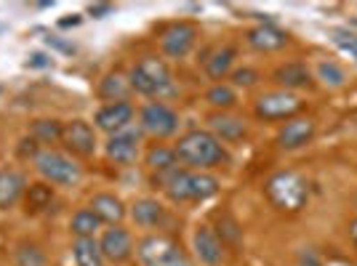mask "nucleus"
<instances>
[{"label":"nucleus","mask_w":357,"mask_h":266,"mask_svg":"<svg viewBox=\"0 0 357 266\" xmlns=\"http://www.w3.org/2000/svg\"><path fill=\"white\" fill-rule=\"evenodd\" d=\"M272 80H275L283 91L310 88V86H312V72L307 70V64L288 61V64H280V67L272 72Z\"/></svg>","instance_id":"6ab92c4d"},{"label":"nucleus","mask_w":357,"mask_h":266,"mask_svg":"<svg viewBox=\"0 0 357 266\" xmlns=\"http://www.w3.org/2000/svg\"><path fill=\"white\" fill-rule=\"evenodd\" d=\"M195 258L206 266H219L224 261V242L211 226H197L192 232Z\"/></svg>","instance_id":"ddd939ff"},{"label":"nucleus","mask_w":357,"mask_h":266,"mask_svg":"<svg viewBox=\"0 0 357 266\" xmlns=\"http://www.w3.org/2000/svg\"><path fill=\"white\" fill-rule=\"evenodd\" d=\"M331 40H333V45H336L339 51H344L349 59L357 61V32H349V30H344V27H339V30H331Z\"/></svg>","instance_id":"7c9ffc66"},{"label":"nucleus","mask_w":357,"mask_h":266,"mask_svg":"<svg viewBox=\"0 0 357 266\" xmlns=\"http://www.w3.org/2000/svg\"><path fill=\"white\" fill-rule=\"evenodd\" d=\"M206 102H208L213 109H222V112H227V109H232V107L238 104V93H235V88H232V86L216 83V86H211V88L206 91Z\"/></svg>","instance_id":"cd10ccee"},{"label":"nucleus","mask_w":357,"mask_h":266,"mask_svg":"<svg viewBox=\"0 0 357 266\" xmlns=\"http://www.w3.org/2000/svg\"><path fill=\"white\" fill-rule=\"evenodd\" d=\"M48 45H56V48H59V51H64V54H73V51H75V45L61 43V40H56V38H48Z\"/></svg>","instance_id":"e433bc0d"},{"label":"nucleus","mask_w":357,"mask_h":266,"mask_svg":"<svg viewBox=\"0 0 357 266\" xmlns=\"http://www.w3.org/2000/svg\"><path fill=\"white\" fill-rule=\"evenodd\" d=\"M32 67H48V64H51V61L45 59L43 54H35V56H32V61H30Z\"/></svg>","instance_id":"4c0bfd02"},{"label":"nucleus","mask_w":357,"mask_h":266,"mask_svg":"<svg viewBox=\"0 0 357 266\" xmlns=\"http://www.w3.org/2000/svg\"><path fill=\"white\" fill-rule=\"evenodd\" d=\"M317 77L326 83V86H342L344 83V70L333 61H320L317 67Z\"/></svg>","instance_id":"2f4dec72"},{"label":"nucleus","mask_w":357,"mask_h":266,"mask_svg":"<svg viewBox=\"0 0 357 266\" xmlns=\"http://www.w3.org/2000/svg\"><path fill=\"white\" fill-rule=\"evenodd\" d=\"M64 125L59 120H35L32 123V139L40 144H59Z\"/></svg>","instance_id":"bb28decb"},{"label":"nucleus","mask_w":357,"mask_h":266,"mask_svg":"<svg viewBox=\"0 0 357 266\" xmlns=\"http://www.w3.org/2000/svg\"><path fill=\"white\" fill-rule=\"evenodd\" d=\"M259 83V72L251 70V67H243V70H235L232 72V86L235 88H251Z\"/></svg>","instance_id":"473e14b6"},{"label":"nucleus","mask_w":357,"mask_h":266,"mask_svg":"<svg viewBox=\"0 0 357 266\" xmlns=\"http://www.w3.org/2000/svg\"><path fill=\"white\" fill-rule=\"evenodd\" d=\"M296 266H326V264H323V256L314 251V248H301L296 258Z\"/></svg>","instance_id":"f704fd0d"},{"label":"nucleus","mask_w":357,"mask_h":266,"mask_svg":"<svg viewBox=\"0 0 357 266\" xmlns=\"http://www.w3.org/2000/svg\"><path fill=\"white\" fill-rule=\"evenodd\" d=\"M317 133V123L312 118H291L278 133V147L280 149H301L307 147Z\"/></svg>","instance_id":"4468645a"},{"label":"nucleus","mask_w":357,"mask_h":266,"mask_svg":"<svg viewBox=\"0 0 357 266\" xmlns=\"http://www.w3.org/2000/svg\"><path fill=\"white\" fill-rule=\"evenodd\" d=\"M61 144L70 149L73 155L91 157L96 152V131H93V125L86 123V120H70V123H64Z\"/></svg>","instance_id":"9b49d317"},{"label":"nucleus","mask_w":357,"mask_h":266,"mask_svg":"<svg viewBox=\"0 0 357 266\" xmlns=\"http://www.w3.org/2000/svg\"><path fill=\"white\" fill-rule=\"evenodd\" d=\"M128 83H131V91L149 96V99H163V96L176 93L171 67L158 56H144V59L136 61L131 75H128Z\"/></svg>","instance_id":"7ed1b4c3"},{"label":"nucleus","mask_w":357,"mask_h":266,"mask_svg":"<svg viewBox=\"0 0 357 266\" xmlns=\"http://www.w3.org/2000/svg\"><path fill=\"white\" fill-rule=\"evenodd\" d=\"M128 213H131V219L136 221V226H144V229H158V226H163L165 219H168L165 208L160 205L158 200H152V197L136 200Z\"/></svg>","instance_id":"aec40b11"},{"label":"nucleus","mask_w":357,"mask_h":266,"mask_svg":"<svg viewBox=\"0 0 357 266\" xmlns=\"http://www.w3.org/2000/svg\"><path fill=\"white\" fill-rule=\"evenodd\" d=\"M144 163L152 173H158V176H163L168 171H174L178 168V157H176V149L165 147V144H152L147 149V155H144Z\"/></svg>","instance_id":"4be33fe9"},{"label":"nucleus","mask_w":357,"mask_h":266,"mask_svg":"<svg viewBox=\"0 0 357 266\" xmlns=\"http://www.w3.org/2000/svg\"><path fill=\"white\" fill-rule=\"evenodd\" d=\"M89 208L99 216V221L102 224H109V226H118L123 219H126V205H123V200L120 197H115V194L109 192H99L91 197Z\"/></svg>","instance_id":"f3484780"},{"label":"nucleus","mask_w":357,"mask_h":266,"mask_svg":"<svg viewBox=\"0 0 357 266\" xmlns=\"http://www.w3.org/2000/svg\"><path fill=\"white\" fill-rule=\"evenodd\" d=\"M178 163L190 171H206L229 163V152L211 131H190L178 139L176 147Z\"/></svg>","instance_id":"f03ea898"},{"label":"nucleus","mask_w":357,"mask_h":266,"mask_svg":"<svg viewBox=\"0 0 357 266\" xmlns=\"http://www.w3.org/2000/svg\"><path fill=\"white\" fill-rule=\"evenodd\" d=\"M158 184L171 203H203L219 192V178L190 168H174L158 176Z\"/></svg>","instance_id":"f257e3e1"},{"label":"nucleus","mask_w":357,"mask_h":266,"mask_svg":"<svg viewBox=\"0 0 357 266\" xmlns=\"http://www.w3.org/2000/svg\"><path fill=\"white\" fill-rule=\"evenodd\" d=\"M51 200H54V189L48 184H32L30 189H27V200L24 203H27V210L38 213V210L51 205Z\"/></svg>","instance_id":"c756f323"},{"label":"nucleus","mask_w":357,"mask_h":266,"mask_svg":"<svg viewBox=\"0 0 357 266\" xmlns=\"http://www.w3.org/2000/svg\"><path fill=\"white\" fill-rule=\"evenodd\" d=\"M248 45L253 51H261V54H269V51H280L288 45V32H283L275 24H259L248 32Z\"/></svg>","instance_id":"dca6fc26"},{"label":"nucleus","mask_w":357,"mask_h":266,"mask_svg":"<svg viewBox=\"0 0 357 266\" xmlns=\"http://www.w3.org/2000/svg\"><path fill=\"white\" fill-rule=\"evenodd\" d=\"M99 229H102V221H99V216L91 208L75 210L73 219H70V232L75 235V240H80V237H96Z\"/></svg>","instance_id":"393cba45"},{"label":"nucleus","mask_w":357,"mask_h":266,"mask_svg":"<svg viewBox=\"0 0 357 266\" xmlns=\"http://www.w3.org/2000/svg\"><path fill=\"white\" fill-rule=\"evenodd\" d=\"M128 91H131V83H128V77L123 72H109L102 80V86H99V96L107 99V104L112 102H126V96H128Z\"/></svg>","instance_id":"a878e982"},{"label":"nucleus","mask_w":357,"mask_h":266,"mask_svg":"<svg viewBox=\"0 0 357 266\" xmlns=\"http://www.w3.org/2000/svg\"><path fill=\"white\" fill-rule=\"evenodd\" d=\"M35 171L48 181V184H56V187H75L80 178H83V168L75 163L70 155L56 152V149L45 147L40 149L35 157Z\"/></svg>","instance_id":"423d86ee"},{"label":"nucleus","mask_w":357,"mask_h":266,"mask_svg":"<svg viewBox=\"0 0 357 266\" xmlns=\"http://www.w3.org/2000/svg\"><path fill=\"white\" fill-rule=\"evenodd\" d=\"M197 35H200L197 24L181 19V22L168 24L160 32V48H163L165 56H171V59H184L195 48V43H197Z\"/></svg>","instance_id":"1a4fd4ad"},{"label":"nucleus","mask_w":357,"mask_h":266,"mask_svg":"<svg viewBox=\"0 0 357 266\" xmlns=\"http://www.w3.org/2000/svg\"><path fill=\"white\" fill-rule=\"evenodd\" d=\"M134 107L128 102H112V104H105L99 112H96V128L99 131L109 133V136H115V133L126 131L128 125H131V120H134Z\"/></svg>","instance_id":"2eb2a0df"},{"label":"nucleus","mask_w":357,"mask_h":266,"mask_svg":"<svg viewBox=\"0 0 357 266\" xmlns=\"http://www.w3.org/2000/svg\"><path fill=\"white\" fill-rule=\"evenodd\" d=\"M99 248H102V256L105 261H112V264H123L134 256V237L126 226H109L102 232V240H99Z\"/></svg>","instance_id":"9d476101"},{"label":"nucleus","mask_w":357,"mask_h":266,"mask_svg":"<svg viewBox=\"0 0 357 266\" xmlns=\"http://www.w3.org/2000/svg\"><path fill=\"white\" fill-rule=\"evenodd\" d=\"M91 16H105V14H112V6L109 3H105V6H91L89 8Z\"/></svg>","instance_id":"c9c22d12"},{"label":"nucleus","mask_w":357,"mask_h":266,"mask_svg":"<svg viewBox=\"0 0 357 266\" xmlns=\"http://www.w3.org/2000/svg\"><path fill=\"white\" fill-rule=\"evenodd\" d=\"M216 235L222 237V242H224V237H227L229 242H238V240H240V229H238V224L232 221L229 216H224L222 224H219V232H216Z\"/></svg>","instance_id":"72a5a7b5"},{"label":"nucleus","mask_w":357,"mask_h":266,"mask_svg":"<svg viewBox=\"0 0 357 266\" xmlns=\"http://www.w3.org/2000/svg\"><path fill=\"white\" fill-rule=\"evenodd\" d=\"M14 258H16V266H48L43 248L35 245V242H19Z\"/></svg>","instance_id":"c85d7f7f"},{"label":"nucleus","mask_w":357,"mask_h":266,"mask_svg":"<svg viewBox=\"0 0 357 266\" xmlns=\"http://www.w3.org/2000/svg\"><path fill=\"white\" fill-rule=\"evenodd\" d=\"M304 102L298 99L296 93L291 91H269L264 96L256 99V118L261 120H285V118H294L296 112H301Z\"/></svg>","instance_id":"6e6552de"},{"label":"nucleus","mask_w":357,"mask_h":266,"mask_svg":"<svg viewBox=\"0 0 357 266\" xmlns=\"http://www.w3.org/2000/svg\"><path fill=\"white\" fill-rule=\"evenodd\" d=\"M136 258L142 266H195L187 251L165 235H147L136 242Z\"/></svg>","instance_id":"39448f33"},{"label":"nucleus","mask_w":357,"mask_h":266,"mask_svg":"<svg viewBox=\"0 0 357 266\" xmlns=\"http://www.w3.org/2000/svg\"><path fill=\"white\" fill-rule=\"evenodd\" d=\"M352 24H355V27H357V22H352Z\"/></svg>","instance_id":"a19ab883"},{"label":"nucleus","mask_w":357,"mask_h":266,"mask_svg":"<svg viewBox=\"0 0 357 266\" xmlns=\"http://www.w3.org/2000/svg\"><path fill=\"white\" fill-rule=\"evenodd\" d=\"M349 235H352V240H355V245H357V219L349 224Z\"/></svg>","instance_id":"58836bf2"},{"label":"nucleus","mask_w":357,"mask_h":266,"mask_svg":"<svg viewBox=\"0 0 357 266\" xmlns=\"http://www.w3.org/2000/svg\"><path fill=\"white\" fill-rule=\"evenodd\" d=\"M139 128L155 139H168L178 131V115L174 107L163 102H149L139 112Z\"/></svg>","instance_id":"0eeeda50"},{"label":"nucleus","mask_w":357,"mask_h":266,"mask_svg":"<svg viewBox=\"0 0 357 266\" xmlns=\"http://www.w3.org/2000/svg\"><path fill=\"white\" fill-rule=\"evenodd\" d=\"M267 200L283 213H298L310 200V184L296 171H278L264 184Z\"/></svg>","instance_id":"20e7f679"},{"label":"nucleus","mask_w":357,"mask_h":266,"mask_svg":"<svg viewBox=\"0 0 357 266\" xmlns=\"http://www.w3.org/2000/svg\"><path fill=\"white\" fill-rule=\"evenodd\" d=\"M238 59V48L235 45H222L211 54V59H206V75L211 80H224L227 72L232 70V64Z\"/></svg>","instance_id":"5701e85b"},{"label":"nucleus","mask_w":357,"mask_h":266,"mask_svg":"<svg viewBox=\"0 0 357 266\" xmlns=\"http://www.w3.org/2000/svg\"><path fill=\"white\" fill-rule=\"evenodd\" d=\"M75 266H105V256L96 237H80L73 242Z\"/></svg>","instance_id":"b1692460"},{"label":"nucleus","mask_w":357,"mask_h":266,"mask_svg":"<svg viewBox=\"0 0 357 266\" xmlns=\"http://www.w3.org/2000/svg\"><path fill=\"white\" fill-rule=\"evenodd\" d=\"M139 144H142V133L139 131H126L115 133L109 136L105 144V155L109 163H118V165H131L139 157Z\"/></svg>","instance_id":"f8f14e48"},{"label":"nucleus","mask_w":357,"mask_h":266,"mask_svg":"<svg viewBox=\"0 0 357 266\" xmlns=\"http://www.w3.org/2000/svg\"><path fill=\"white\" fill-rule=\"evenodd\" d=\"M77 22H80V19H64V22H61V27H70V24H77Z\"/></svg>","instance_id":"ea45409f"},{"label":"nucleus","mask_w":357,"mask_h":266,"mask_svg":"<svg viewBox=\"0 0 357 266\" xmlns=\"http://www.w3.org/2000/svg\"><path fill=\"white\" fill-rule=\"evenodd\" d=\"M24 189H27V178L14 168H3L0 171V210L14 208L22 200Z\"/></svg>","instance_id":"412c9836"},{"label":"nucleus","mask_w":357,"mask_h":266,"mask_svg":"<svg viewBox=\"0 0 357 266\" xmlns=\"http://www.w3.org/2000/svg\"><path fill=\"white\" fill-rule=\"evenodd\" d=\"M208 128L211 133L219 139V141H240L245 133H248V125L243 118H235V115H227V112H216L208 118Z\"/></svg>","instance_id":"a211bd4d"}]
</instances>
